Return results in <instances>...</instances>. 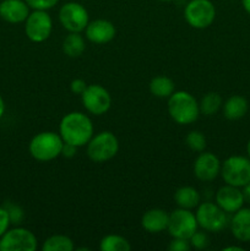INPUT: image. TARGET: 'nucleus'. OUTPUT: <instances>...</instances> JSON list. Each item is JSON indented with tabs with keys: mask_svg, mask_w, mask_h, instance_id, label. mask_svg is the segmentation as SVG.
<instances>
[{
	"mask_svg": "<svg viewBox=\"0 0 250 251\" xmlns=\"http://www.w3.org/2000/svg\"><path fill=\"white\" fill-rule=\"evenodd\" d=\"M243 248L242 247H227L223 248V251H242Z\"/></svg>",
	"mask_w": 250,
	"mask_h": 251,
	"instance_id": "obj_37",
	"label": "nucleus"
},
{
	"mask_svg": "<svg viewBox=\"0 0 250 251\" xmlns=\"http://www.w3.org/2000/svg\"><path fill=\"white\" fill-rule=\"evenodd\" d=\"M243 196H244L245 202L250 203V183H248L247 185L243 186Z\"/></svg>",
	"mask_w": 250,
	"mask_h": 251,
	"instance_id": "obj_34",
	"label": "nucleus"
},
{
	"mask_svg": "<svg viewBox=\"0 0 250 251\" xmlns=\"http://www.w3.org/2000/svg\"><path fill=\"white\" fill-rule=\"evenodd\" d=\"M81 100L88 113L93 115H103L112 105L109 92L100 85H88L81 95Z\"/></svg>",
	"mask_w": 250,
	"mask_h": 251,
	"instance_id": "obj_12",
	"label": "nucleus"
},
{
	"mask_svg": "<svg viewBox=\"0 0 250 251\" xmlns=\"http://www.w3.org/2000/svg\"><path fill=\"white\" fill-rule=\"evenodd\" d=\"M169 251H189L191 250V245L188 239H181V238H173L168 245Z\"/></svg>",
	"mask_w": 250,
	"mask_h": 251,
	"instance_id": "obj_29",
	"label": "nucleus"
},
{
	"mask_svg": "<svg viewBox=\"0 0 250 251\" xmlns=\"http://www.w3.org/2000/svg\"><path fill=\"white\" fill-rule=\"evenodd\" d=\"M185 144L191 151L202 152L206 149V137L201 131L193 130L186 135Z\"/></svg>",
	"mask_w": 250,
	"mask_h": 251,
	"instance_id": "obj_26",
	"label": "nucleus"
},
{
	"mask_svg": "<svg viewBox=\"0 0 250 251\" xmlns=\"http://www.w3.org/2000/svg\"><path fill=\"white\" fill-rule=\"evenodd\" d=\"M233 237L242 243L250 242V208L242 207L233 213L230 221Z\"/></svg>",
	"mask_w": 250,
	"mask_h": 251,
	"instance_id": "obj_17",
	"label": "nucleus"
},
{
	"mask_svg": "<svg viewBox=\"0 0 250 251\" xmlns=\"http://www.w3.org/2000/svg\"><path fill=\"white\" fill-rule=\"evenodd\" d=\"M37 247L36 235L26 228L7 229L0 237V251H34Z\"/></svg>",
	"mask_w": 250,
	"mask_h": 251,
	"instance_id": "obj_11",
	"label": "nucleus"
},
{
	"mask_svg": "<svg viewBox=\"0 0 250 251\" xmlns=\"http://www.w3.org/2000/svg\"><path fill=\"white\" fill-rule=\"evenodd\" d=\"M157 1H161V2H169V1H173V0H157Z\"/></svg>",
	"mask_w": 250,
	"mask_h": 251,
	"instance_id": "obj_39",
	"label": "nucleus"
},
{
	"mask_svg": "<svg viewBox=\"0 0 250 251\" xmlns=\"http://www.w3.org/2000/svg\"><path fill=\"white\" fill-rule=\"evenodd\" d=\"M174 201L178 207L193 210L200 203V194L193 186H181L174 193Z\"/></svg>",
	"mask_w": 250,
	"mask_h": 251,
	"instance_id": "obj_20",
	"label": "nucleus"
},
{
	"mask_svg": "<svg viewBox=\"0 0 250 251\" xmlns=\"http://www.w3.org/2000/svg\"><path fill=\"white\" fill-rule=\"evenodd\" d=\"M222 97L216 92L206 93V95L201 98V102L199 103L200 113L206 115V117H211V115L217 114L218 110L222 108Z\"/></svg>",
	"mask_w": 250,
	"mask_h": 251,
	"instance_id": "obj_23",
	"label": "nucleus"
},
{
	"mask_svg": "<svg viewBox=\"0 0 250 251\" xmlns=\"http://www.w3.org/2000/svg\"><path fill=\"white\" fill-rule=\"evenodd\" d=\"M53 20L48 10H33L25 21V33L34 43H42L50 37Z\"/></svg>",
	"mask_w": 250,
	"mask_h": 251,
	"instance_id": "obj_7",
	"label": "nucleus"
},
{
	"mask_svg": "<svg viewBox=\"0 0 250 251\" xmlns=\"http://www.w3.org/2000/svg\"><path fill=\"white\" fill-rule=\"evenodd\" d=\"M86 38L95 44H105L113 41L117 34L115 26L110 21L104 19H98L88 22L85 28Z\"/></svg>",
	"mask_w": 250,
	"mask_h": 251,
	"instance_id": "obj_15",
	"label": "nucleus"
},
{
	"mask_svg": "<svg viewBox=\"0 0 250 251\" xmlns=\"http://www.w3.org/2000/svg\"><path fill=\"white\" fill-rule=\"evenodd\" d=\"M189 243L191 245V249L196 250H205L210 244V239H208L207 234L205 232H199L196 230L189 239Z\"/></svg>",
	"mask_w": 250,
	"mask_h": 251,
	"instance_id": "obj_27",
	"label": "nucleus"
},
{
	"mask_svg": "<svg viewBox=\"0 0 250 251\" xmlns=\"http://www.w3.org/2000/svg\"><path fill=\"white\" fill-rule=\"evenodd\" d=\"M5 208H6L7 212H9L10 220H11L12 223L21 222V220L24 218V212H22V210L19 207V206L11 205V203H10V205L5 206Z\"/></svg>",
	"mask_w": 250,
	"mask_h": 251,
	"instance_id": "obj_30",
	"label": "nucleus"
},
{
	"mask_svg": "<svg viewBox=\"0 0 250 251\" xmlns=\"http://www.w3.org/2000/svg\"><path fill=\"white\" fill-rule=\"evenodd\" d=\"M223 115L228 120H239L245 117L249 109V103L247 98L243 96L234 95L230 96L225 103H223Z\"/></svg>",
	"mask_w": 250,
	"mask_h": 251,
	"instance_id": "obj_19",
	"label": "nucleus"
},
{
	"mask_svg": "<svg viewBox=\"0 0 250 251\" xmlns=\"http://www.w3.org/2000/svg\"><path fill=\"white\" fill-rule=\"evenodd\" d=\"M59 21L68 32L80 33V32L85 31L86 26L90 22V16L82 4L76 1H69L65 2L59 10Z\"/></svg>",
	"mask_w": 250,
	"mask_h": 251,
	"instance_id": "obj_9",
	"label": "nucleus"
},
{
	"mask_svg": "<svg viewBox=\"0 0 250 251\" xmlns=\"http://www.w3.org/2000/svg\"><path fill=\"white\" fill-rule=\"evenodd\" d=\"M169 215L162 208H151L142 215L141 226L149 233H161L168 227Z\"/></svg>",
	"mask_w": 250,
	"mask_h": 251,
	"instance_id": "obj_18",
	"label": "nucleus"
},
{
	"mask_svg": "<svg viewBox=\"0 0 250 251\" xmlns=\"http://www.w3.org/2000/svg\"><path fill=\"white\" fill-rule=\"evenodd\" d=\"M247 153H248V158L250 159V140L248 141V144H247Z\"/></svg>",
	"mask_w": 250,
	"mask_h": 251,
	"instance_id": "obj_38",
	"label": "nucleus"
},
{
	"mask_svg": "<svg viewBox=\"0 0 250 251\" xmlns=\"http://www.w3.org/2000/svg\"><path fill=\"white\" fill-rule=\"evenodd\" d=\"M119 151V141L112 131H100L93 135L87 144V156L95 163L110 161Z\"/></svg>",
	"mask_w": 250,
	"mask_h": 251,
	"instance_id": "obj_4",
	"label": "nucleus"
},
{
	"mask_svg": "<svg viewBox=\"0 0 250 251\" xmlns=\"http://www.w3.org/2000/svg\"><path fill=\"white\" fill-rule=\"evenodd\" d=\"M242 5L245 11L250 15V0H242Z\"/></svg>",
	"mask_w": 250,
	"mask_h": 251,
	"instance_id": "obj_35",
	"label": "nucleus"
},
{
	"mask_svg": "<svg viewBox=\"0 0 250 251\" xmlns=\"http://www.w3.org/2000/svg\"><path fill=\"white\" fill-rule=\"evenodd\" d=\"M59 135L65 144L82 147L93 136V124L90 118L81 112H71L61 119Z\"/></svg>",
	"mask_w": 250,
	"mask_h": 251,
	"instance_id": "obj_1",
	"label": "nucleus"
},
{
	"mask_svg": "<svg viewBox=\"0 0 250 251\" xmlns=\"http://www.w3.org/2000/svg\"><path fill=\"white\" fill-rule=\"evenodd\" d=\"M216 203L225 211V213H234L244 205V196L240 188L232 185L221 186L216 193Z\"/></svg>",
	"mask_w": 250,
	"mask_h": 251,
	"instance_id": "obj_14",
	"label": "nucleus"
},
{
	"mask_svg": "<svg viewBox=\"0 0 250 251\" xmlns=\"http://www.w3.org/2000/svg\"><path fill=\"white\" fill-rule=\"evenodd\" d=\"M86 49V43L80 33L70 32L63 42V51L69 58H78Z\"/></svg>",
	"mask_w": 250,
	"mask_h": 251,
	"instance_id": "obj_21",
	"label": "nucleus"
},
{
	"mask_svg": "<svg viewBox=\"0 0 250 251\" xmlns=\"http://www.w3.org/2000/svg\"><path fill=\"white\" fill-rule=\"evenodd\" d=\"M220 158L211 152H200L194 162V174L201 181H211L221 173Z\"/></svg>",
	"mask_w": 250,
	"mask_h": 251,
	"instance_id": "obj_13",
	"label": "nucleus"
},
{
	"mask_svg": "<svg viewBox=\"0 0 250 251\" xmlns=\"http://www.w3.org/2000/svg\"><path fill=\"white\" fill-rule=\"evenodd\" d=\"M199 225L195 213L186 208H176L169 215L168 230L172 238L190 239L191 235L198 230Z\"/></svg>",
	"mask_w": 250,
	"mask_h": 251,
	"instance_id": "obj_10",
	"label": "nucleus"
},
{
	"mask_svg": "<svg viewBox=\"0 0 250 251\" xmlns=\"http://www.w3.org/2000/svg\"><path fill=\"white\" fill-rule=\"evenodd\" d=\"M175 91V85L167 76H156L150 82V92L158 98H169Z\"/></svg>",
	"mask_w": 250,
	"mask_h": 251,
	"instance_id": "obj_22",
	"label": "nucleus"
},
{
	"mask_svg": "<svg viewBox=\"0 0 250 251\" xmlns=\"http://www.w3.org/2000/svg\"><path fill=\"white\" fill-rule=\"evenodd\" d=\"M100 249L102 251H130L131 245L129 240L122 235L108 234L100 240Z\"/></svg>",
	"mask_w": 250,
	"mask_h": 251,
	"instance_id": "obj_24",
	"label": "nucleus"
},
{
	"mask_svg": "<svg viewBox=\"0 0 250 251\" xmlns=\"http://www.w3.org/2000/svg\"><path fill=\"white\" fill-rule=\"evenodd\" d=\"M64 141L61 136L53 131H43L32 137L28 151L36 161L49 162L61 156Z\"/></svg>",
	"mask_w": 250,
	"mask_h": 251,
	"instance_id": "obj_3",
	"label": "nucleus"
},
{
	"mask_svg": "<svg viewBox=\"0 0 250 251\" xmlns=\"http://www.w3.org/2000/svg\"><path fill=\"white\" fill-rule=\"evenodd\" d=\"M168 113L179 125H189L196 122L200 115L198 100L186 91H174L168 98Z\"/></svg>",
	"mask_w": 250,
	"mask_h": 251,
	"instance_id": "obj_2",
	"label": "nucleus"
},
{
	"mask_svg": "<svg viewBox=\"0 0 250 251\" xmlns=\"http://www.w3.org/2000/svg\"><path fill=\"white\" fill-rule=\"evenodd\" d=\"M184 19L193 28H207L216 19V7L211 0H190L184 9Z\"/></svg>",
	"mask_w": 250,
	"mask_h": 251,
	"instance_id": "obj_6",
	"label": "nucleus"
},
{
	"mask_svg": "<svg viewBox=\"0 0 250 251\" xmlns=\"http://www.w3.org/2000/svg\"><path fill=\"white\" fill-rule=\"evenodd\" d=\"M74 242L63 234H55L47 238L42 245L43 251H73Z\"/></svg>",
	"mask_w": 250,
	"mask_h": 251,
	"instance_id": "obj_25",
	"label": "nucleus"
},
{
	"mask_svg": "<svg viewBox=\"0 0 250 251\" xmlns=\"http://www.w3.org/2000/svg\"><path fill=\"white\" fill-rule=\"evenodd\" d=\"M87 83H86L85 80L82 78H75V80L71 81L70 83V90L74 95H82L83 91L87 88Z\"/></svg>",
	"mask_w": 250,
	"mask_h": 251,
	"instance_id": "obj_32",
	"label": "nucleus"
},
{
	"mask_svg": "<svg viewBox=\"0 0 250 251\" xmlns=\"http://www.w3.org/2000/svg\"><path fill=\"white\" fill-rule=\"evenodd\" d=\"M199 227L205 232L218 233L227 226V213L213 202L199 203L195 212Z\"/></svg>",
	"mask_w": 250,
	"mask_h": 251,
	"instance_id": "obj_8",
	"label": "nucleus"
},
{
	"mask_svg": "<svg viewBox=\"0 0 250 251\" xmlns=\"http://www.w3.org/2000/svg\"><path fill=\"white\" fill-rule=\"evenodd\" d=\"M221 176L228 185L243 188L250 183V159L243 156H230L221 166Z\"/></svg>",
	"mask_w": 250,
	"mask_h": 251,
	"instance_id": "obj_5",
	"label": "nucleus"
},
{
	"mask_svg": "<svg viewBox=\"0 0 250 251\" xmlns=\"http://www.w3.org/2000/svg\"><path fill=\"white\" fill-rule=\"evenodd\" d=\"M4 113H5V102H4V100H2L1 96H0V119L2 118Z\"/></svg>",
	"mask_w": 250,
	"mask_h": 251,
	"instance_id": "obj_36",
	"label": "nucleus"
},
{
	"mask_svg": "<svg viewBox=\"0 0 250 251\" xmlns=\"http://www.w3.org/2000/svg\"><path fill=\"white\" fill-rule=\"evenodd\" d=\"M10 223H11V220H10L9 212L6 208L0 206V237L9 229Z\"/></svg>",
	"mask_w": 250,
	"mask_h": 251,
	"instance_id": "obj_31",
	"label": "nucleus"
},
{
	"mask_svg": "<svg viewBox=\"0 0 250 251\" xmlns=\"http://www.w3.org/2000/svg\"><path fill=\"white\" fill-rule=\"evenodd\" d=\"M29 9L25 0H2L0 2V17L9 24H21L28 17Z\"/></svg>",
	"mask_w": 250,
	"mask_h": 251,
	"instance_id": "obj_16",
	"label": "nucleus"
},
{
	"mask_svg": "<svg viewBox=\"0 0 250 251\" xmlns=\"http://www.w3.org/2000/svg\"><path fill=\"white\" fill-rule=\"evenodd\" d=\"M76 150H77V147L76 146H74V145H70V144H65V142H64L63 150H61V156L65 157V158H73V157L76 154Z\"/></svg>",
	"mask_w": 250,
	"mask_h": 251,
	"instance_id": "obj_33",
	"label": "nucleus"
},
{
	"mask_svg": "<svg viewBox=\"0 0 250 251\" xmlns=\"http://www.w3.org/2000/svg\"><path fill=\"white\" fill-rule=\"evenodd\" d=\"M25 1L33 10H49L53 9L59 0H25Z\"/></svg>",
	"mask_w": 250,
	"mask_h": 251,
	"instance_id": "obj_28",
	"label": "nucleus"
}]
</instances>
